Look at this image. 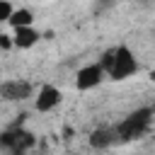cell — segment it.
Masks as SVG:
<instances>
[{
    "mask_svg": "<svg viewBox=\"0 0 155 155\" xmlns=\"http://www.w3.org/2000/svg\"><path fill=\"white\" fill-rule=\"evenodd\" d=\"M99 65H102V70L109 73L111 80H126L128 75H133V73L138 70V63H136V58H133V53H131L128 46L109 48V51L102 56Z\"/></svg>",
    "mask_w": 155,
    "mask_h": 155,
    "instance_id": "obj_1",
    "label": "cell"
},
{
    "mask_svg": "<svg viewBox=\"0 0 155 155\" xmlns=\"http://www.w3.org/2000/svg\"><path fill=\"white\" fill-rule=\"evenodd\" d=\"M150 119H153V109H150V107H148V109H136L133 114H128V116L119 124V128H116L119 138H121V140H138V138L148 131Z\"/></svg>",
    "mask_w": 155,
    "mask_h": 155,
    "instance_id": "obj_2",
    "label": "cell"
},
{
    "mask_svg": "<svg viewBox=\"0 0 155 155\" xmlns=\"http://www.w3.org/2000/svg\"><path fill=\"white\" fill-rule=\"evenodd\" d=\"M0 97L7 102H22V99L31 97V85L24 80H7L0 85Z\"/></svg>",
    "mask_w": 155,
    "mask_h": 155,
    "instance_id": "obj_3",
    "label": "cell"
},
{
    "mask_svg": "<svg viewBox=\"0 0 155 155\" xmlns=\"http://www.w3.org/2000/svg\"><path fill=\"white\" fill-rule=\"evenodd\" d=\"M102 75H104L102 65L99 63H90V65H85V68L78 70L75 85H78V90H92V87H97L102 82Z\"/></svg>",
    "mask_w": 155,
    "mask_h": 155,
    "instance_id": "obj_4",
    "label": "cell"
},
{
    "mask_svg": "<svg viewBox=\"0 0 155 155\" xmlns=\"http://www.w3.org/2000/svg\"><path fill=\"white\" fill-rule=\"evenodd\" d=\"M58 104H61V90L53 87V85H44L39 90V97H36V109L39 111H51Z\"/></svg>",
    "mask_w": 155,
    "mask_h": 155,
    "instance_id": "obj_5",
    "label": "cell"
},
{
    "mask_svg": "<svg viewBox=\"0 0 155 155\" xmlns=\"http://www.w3.org/2000/svg\"><path fill=\"white\" fill-rule=\"evenodd\" d=\"M15 46L17 48H31L36 41H39V31L34 27H22V29H15V36H12Z\"/></svg>",
    "mask_w": 155,
    "mask_h": 155,
    "instance_id": "obj_6",
    "label": "cell"
},
{
    "mask_svg": "<svg viewBox=\"0 0 155 155\" xmlns=\"http://www.w3.org/2000/svg\"><path fill=\"white\" fill-rule=\"evenodd\" d=\"M111 143H114V133L107 131V128H97V131L90 133V145L92 148H107Z\"/></svg>",
    "mask_w": 155,
    "mask_h": 155,
    "instance_id": "obj_7",
    "label": "cell"
},
{
    "mask_svg": "<svg viewBox=\"0 0 155 155\" xmlns=\"http://www.w3.org/2000/svg\"><path fill=\"white\" fill-rule=\"evenodd\" d=\"M31 19H34V17H31V12L22 7V10H15V12H12L10 24H12L15 29H22V27H31Z\"/></svg>",
    "mask_w": 155,
    "mask_h": 155,
    "instance_id": "obj_8",
    "label": "cell"
},
{
    "mask_svg": "<svg viewBox=\"0 0 155 155\" xmlns=\"http://www.w3.org/2000/svg\"><path fill=\"white\" fill-rule=\"evenodd\" d=\"M15 133H17V148H15V155H17V153H27V150L36 143V138H34L29 131H22V128H19V131H15Z\"/></svg>",
    "mask_w": 155,
    "mask_h": 155,
    "instance_id": "obj_9",
    "label": "cell"
},
{
    "mask_svg": "<svg viewBox=\"0 0 155 155\" xmlns=\"http://www.w3.org/2000/svg\"><path fill=\"white\" fill-rule=\"evenodd\" d=\"M0 145H2V148H10V150L15 153V148H17V133H15V131L0 133Z\"/></svg>",
    "mask_w": 155,
    "mask_h": 155,
    "instance_id": "obj_10",
    "label": "cell"
},
{
    "mask_svg": "<svg viewBox=\"0 0 155 155\" xmlns=\"http://www.w3.org/2000/svg\"><path fill=\"white\" fill-rule=\"evenodd\" d=\"M12 12H15V7H12L7 0H0V24H2V22H10Z\"/></svg>",
    "mask_w": 155,
    "mask_h": 155,
    "instance_id": "obj_11",
    "label": "cell"
},
{
    "mask_svg": "<svg viewBox=\"0 0 155 155\" xmlns=\"http://www.w3.org/2000/svg\"><path fill=\"white\" fill-rule=\"evenodd\" d=\"M12 46H15L12 36H7V34H0V48H12Z\"/></svg>",
    "mask_w": 155,
    "mask_h": 155,
    "instance_id": "obj_12",
    "label": "cell"
},
{
    "mask_svg": "<svg viewBox=\"0 0 155 155\" xmlns=\"http://www.w3.org/2000/svg\"><path fill=\"white\" fill-rule=\"evenodd\" d=\"M150 80H153V82H155V70H150Z\"/></svg>",
    "mask_w": 155,
    "mask_h": 155,
    "instance_id": "obj_13",
    "label": "cell"
},
{
    "mask_svg": "<svg viewBox=\"0 0 155 155\" xmlns=\"http://www.w3.org/2000/svg\"><path fill=\"white\" fill-rule=\"evenodd\" d=\"M150 109H153V114H155V104H153V107H150Z\"/></svg>",
    "mask_w": 155,
    "mask_h": 155,
    "instance_id": "obj_14",
    "label": "cell"
},
{
    "mask_svg": "<svg viewBox=\"0 0 155 155\" xmlns=\"http://www.w3.org/2000/svg\"><path fill=\"white\" fill-rule=\"evenodd\" d=\"M17 155H27V153H17Z\"/></svg>",
    "mask_w": 155,
    "mask_h": 155,
    "instance_id": "obj_15",
    "label": "cell"
}]
</instances>
